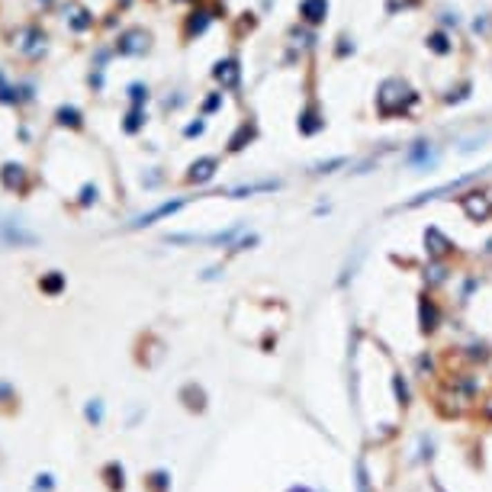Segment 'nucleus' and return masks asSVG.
Here are the masks:
<instances>
[{"label": "nucleus", "instance_id": "4", "mask_svg": "<svg viewBox=\"0 0 492 492\" xmlns=\"http://www.w3.org/2000/svg\"><path fill=\"white\" fill-rule=\"evenodd\" d=\"M464 206H466V213L473 216V219H483V216H489V203H486V200H473V196H470Z\"/></svg>", "mask_w": 492, "mask_h": 492}, {"label": "nucleus", "instance_id": "3", "mask_svg": "<svg viewBox=\"0 0 492 492\" xmlns=\"http://www.w3.org/2000/svg\"><path fill=\"white\" fill-rule=\"evenodd\" d=\"M216 171V161L213 158H203V161H196L193 167H190V180H196V184H203V180H209Z\"/></svg>", "mask_w": 492, "mask_h": 492}, {"label": "nucleus", "instance_id": "9", "mask_svg": "<svg viewBox=\"0 0 492 492\" xmlns=\"http://www.w3.org/2000/svg\"><path fill=\"white\" fill-rule=\"evenodd\" d=\"M62 122H71V126H77V113L75 110H62Z\"/></svg>", "mask_w": 492, "mask_h": 492}, {"label": "nucleus", "instance_id": "6", "mask_svg": "<svg viewBox=\"0 0 492 492\" xmlns=\"http://www.w3.org/2000/svg\"><path fill=\"white\" fill-rule=\"evenodd\" d=\"M435 319H437V312H435V306H431V303H422V322H425V332H431V328H435Z\"/></svg>", "mask_w": 492, "mask_h": 492}, {"label": "nucleus", "instance_id": "8", "mask_svg": "<svg viewBox=\"0 0 492 492\" xmlns=\"http://www.w3.org/2000/svg\"><path fill=\"white\" fill-rule=\"evenodd\" d=\"M357 492H370L367 489V470H363V464H357Z\"/></svg>", "mask_w": 492, "mask_h": 492}, {"label": "nucleus", "instance_id": "2", "mask_svg": "<svg viewBox=\"0 0 492 492\" xmlns=\"http://www.w3.org/2000/svg\"><path fill=\"white\" fill-rule=\"evenodd\" d=\"M145 42H149V36L139 32V29H132V32H126V36L120 39V52H142Z\"/></svg>", "mask_w": 492, "mask_h": 492}, {"label": "nucleus", "instance_id": "7", "mask_svg": "<svg viewBox=\"0 0 492 492\" xmlns=\"http://www.w3.org/2000/svg\"><path fill=\"white\" fill-rule=\"evenodd\" d=\"M216 77H219V81H223V77H225V81L232 84V81H235V65H232V62H225V65H219V71H216Z\"/></svg>", "mask_w": 492, "mask_h": 492}, {"label": "nucleus", "instance_id": "5", "mask_svg": "<svg viewBox=\"0 0 492 492\" xmlns=\"http://www.w3.org/2000/svg\"><path fill=\"white\" fill-rule=\"evenodd\" d=\"M303 13H306L309 19H322L325 17V0H306V3H303Z\"/></svg>", "mask_w": 492, "mask_h": 492}, {"label": "nucleus", "instance_id": "1", "mask_svg": "<svg viewBox=\"0 0 492 492\" xmlns=\"http://www.w3.org/2000/svg\"><path fill=\"white\" fill-rule=\"evenodd\" d=\"M180 206H184V200H174V203H161L158 209H151V213L139 216V219H135V225H151L155 219H161V216H174Z\"/></svg>", "mask_w": 492, "mask_h": 492}]
</instances>
